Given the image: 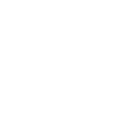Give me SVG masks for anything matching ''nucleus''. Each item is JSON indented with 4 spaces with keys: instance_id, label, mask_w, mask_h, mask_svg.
Here are the masks:
<instances>
[]
</instances>
